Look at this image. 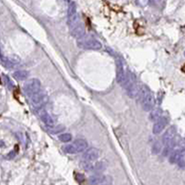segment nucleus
<instances>
[{
	"instance_id": "nucleus-16",
	"label": "nucleus",
	"mask_w": 185,
	"mask_h": 185,
	"mask_svg": "<svg viewBox=\"0 0 185 185\" xmlns=\"http://www.w3.org/2000/svg\"><path fill=\"white\" fill-rule=\"evenodd\" d=\"M151 113H150V120L152 121H157L161 116H162V110L160 107H157V108H152L151 110Z\"/></svg>"
},
{
	"instance_id": "nucleus-21",
	"label": "nucleus",
	"mask_w": 185,
	"mask_h": 185,
	"mask_svg": "<svg viewBox=\"0 0 185 185\" xmlns=\"http://www.w3.org/2000/svg\"><path fill=\"white\" fill-rule=\"evenodd\" d=\"M176 164L181 168V169H184L185 167V152H183L181 157L179 158L178 161L176 162Z\"/></svg>"
},
{
	"instance_id": "nucleus-26",
	"label": "nucleus",
	"mask_w": 185,
	"mask_h": 185,
	"mask_svg": "<svg viewBox=\"0 0 185 185\" xmlns=\"http://www.w3.org/2000/svg\"><path fill=\"white\" fill-rule=\"evenodd\" d=\"M65 1H67V2H69V0H65Z\"/></svg>"
},
{
	"instance_id": "nucleus-14",
	"label": "nucleus",
	"mask_w": 185,
	"mask_h": 185,
	"mask_svg": "<svg viewBox=\"0 0 185 185\" xmlns=\"http://www.w3.org/2000/svg\"><path fill=\"white\" fill-rule=\"evenodd\" d=\"M71 145H72V146H73V148H74L76 154H77V153H80V152H83V151L87 148V145H88L87 142H86L84 139H82V138H81V139H76Z\"/></svg>"
},
{
	"instance_id": "nucleus-10",
	"label": "nucleus",
	"mask_w": 185,
	"mask_h": 185,
	"mask_svg": "<svg viewBox=\"0 0 185 185\" xmlns=\"http://www.w3.org/2000/svg\"><path fill=\"white\" fill-rule=\"evenodd\" d=\"M37 113H38V116H39L40 120H42V122L44 123L47 127L54 126V123H55L54 120L52 119V117L49 115V113L43 107L37 109Z\"/></svg>"
},
{
	"instance_id": "nucleus-9",
	"label": "nucleus",
	"mask_w": 185,
	"mask_h": 185,
	"mask_svg": "<svg viewBox=\"0 0 185 185\" xmlns=\"http://www.w3.org/2000/svg\"><path fill=\"white\" fill-rule=\"evenodd\" d=\"M169 121H170V120L166 116H161L157 121H155V124H154V127H153L154 134L161 133L165 130L167 125L169 124Z\"/></svg>"
},
{
	"instance_id": "nucleus-11",
	"label": "nucleus",
	"mask_w": 185,
	"mask_h": 185,
	"mask_svg": "<svg viewBox=\"0 0 185 185\" xmlns=\"http://www.w3.org/2000/svg\"><path fill=\"white\" fill-rule=\"evenodd\" d=\"M70 32H71V35L76 39H79L85 35L84 27L79 21H77L76 23H74L73 25L70 26Z\"/></svg>"
},
{
	"instance_id": "nucleus-25",
	"label": "nucleus",
	"mask_w": 185,
	"mask_h": 185,
	"mask_svg": "<svg viewBox=\"0 0 185 185\" xmlns=\"http://www.w3.org/2000/svg\"><path fill=\"white\" fill-rule=\"evenodd\" d=\"M14 156H15V152H14V151H12V152H10V153H9V155L7 156V158H12Z\"/></svg>"
},
{
	"instance_id": "nucleus-8",
	"label": "nucleus",
	"mask_w": 185,
	"mask_h": 185,
	"mask_svg": "<svg viewBox=\"0 0 185 185\" xmlns=\"http://www.w3.org/2000/svg\"><path fill=\"white\" fill-rule=\"evenodd\" d=\"M83 152H84L82 155L83 161L93 162V161L97 160L100 157V151H99V149H97L95 147H91L87 150L85 149Z\"/></svg>"
},
{
	"instance_id": "nucleus-24",
	"label": "nucleus",
	"mask_w": 185,
	"mask_h": 185,
	"mask_svg": "<svg viewBox=\"0 0 185 185\" xmlns=\"http://www.w3.org/2000/svg\"><path fill=\"white\" fill-rule=\"evenodd\" d=\"M75 177H76V180L79 182V183H82L84 180H85V178H84V176L82 175V174H79V173H76V175H75Z\"/></svg>"
},
{
	"instance_id": "nucleus-5",
	"label": "nucleus",
	"mask_w": 185,
	"mask_h": 185,
	"mask_svg": "<svg viewBox=\"0 0 185 185\" xmlns=\"http://www.w3.org/2000/svg\"><path fill=\"white\" fill-rule=\"evenodd\" d=\"M82 168L86 170V171H90V172H95V173H101L103 172L107 167V163L104 160L101 161H96V162H87V161H83L82 162Z\"/></svg>"
},
{
	"instance_id": "nucleus-3",
	"label": "nucleus",
	"mask_w": 185,
	"mask_h": 185,
	"mask_svg": "<svg viewBox=\"0 0 185 185\" xmlns=\"http://www.w3.org/2000/svg\"><path fill=\"white\" fill-rule=\"evenodd\" d=\"M77 45L82 50H99L102 47V44L99 41L93 37L85 36L77 39Z\"/></svg>"
},
{
	"instance_id": "nucleus-23",
	"label": "nucleus",
	"mask_w": 185,
	"mask_h": 185,
	"mask_svg": "<svg viewBox=\"0 0 185 185\" xmlns=\"http://www.w3.org/2000/svg\"><path fill=\"white\" fill-rule=\"evenodd\" d=\"M162 3H163V0H149V4L156 7L160 6L162 5Z\"/></svg>"
},
{
	"instance_id": "nucleus-17",
	"label": "nucleus",
	"mask_w": 185,
	"mask_h": 185,
	"mask_svg": "<svg viewBox=\"0 0 185 185\" xmlns=\"http://www.w3.org/2000/svg\"><path fill=\"white\" fill-rule=\"evenodd\" d=\"M12 76L18 81H22L29 77V72L27 70H17L12 74Z\"/></svg>"
},
{
	"instance_id": "nucleus-6",
	"label": "nucleus",
	"mask_w": 185,
	"mask_h": 185,
	"mask_svg": "<svg viewBox=\"0 0 185 185\" xmlns=\"http://www.w3.org/2000/svg\"><path fill=\"white\" fill-rule=\"evenodd\" d=\"M88 183L90 185H111L112 178L107 175H102L100 173H96L89 178Z\"/></svg>"
},
{
	"instance_id": "nucleus-2",
	"label": "nucleus",
	"mask_w": 185,
	"mask_h": 185,
	"mask_svg": "<svg viewBox=\"0 0 185 185\" xmlns=\"http://www.w3.org/2000/svg\"><path fill=\"white\" fill-rule=\"evenodd\" d=\"M122 87L125 89L126 94L131 98H134V97H136L138 95L140 87L138 86L136 76L131 70L127 71L126 78H125V81H124V83H123Z\"/></svg>"
},
{
	"instance_id": "nucleus-22",
	"label": "nucleus",
	"mask_w": 185,
	"mask_h": 185,
	"mask_svg": "<svg viewBox=\"0 0 185 185\" xmlns=\"http://www.w3.org/2000/svg\"><path fill=\"white\" fill-rule=\"evenodd\" d=\"M161 148H162V145H161L160 143L155 144L154 146H153V153H154V154H158V153L160 152Z\"/></svg>"
},
{
	"instance_id": "nucleus-18",
	"label": "nucleus",
	"mask_w": 185,
	"mask_h": 185,
	"mask_svg": "<svg viewBox=\"0 0 185 185\" xmlns=\"http://www.w3.org/2000/svg\"><path fill=\"white\" fill-rule=\"evenodd\" d=\"M0 63H1L4 67H6V68H11L12 65H13L12 61H11L9 58L4 57V56L2 55L1 50H0Z\"/></svg>"
},
{
	"instance_id": "nucleus-13",
	"label": "nucleus",
	"mask_w": 185,
	"mask_h": 185,
	"mask_svg": "<svg viewBox=\"0 0 185 185\" xmlns=\"http://www.w3.org/2000/svg\"><path fill=\"white\" fill-rule=\"evenodd\" d=\"M176 136V129L175 127H170L169 128L166 132L164 133L163 135V138H162V144L166 146V145H169L171 141L174 139V137Z\"/></svg>"
},
{
	"instance_id": "nucleus-1",
	"label": "nucleus",
	"mask_w": 185,
	"mask_h": 185,
	"mask_svg": "<svg viewBox=\"0 0 185 185\" xmlns=\"http://www.w3.org/2000/svg\"><path fill=\"white\" fill-rule=\"evenodd\" d=\"M138 95L140 98L141 106L145 111H150L152 108H154L155 97L149 87H147L146 85H143L142 87H140Z\"/></svg>"
},
{
	"instance_id": "nucleus-19",
	"label": "nucleus",
	"mask_w": 185,
	"mask_h": 185,
	"mask_svg": "<svg viewBox=\"0 0 185 185\" xmlns=\"http://www.w3.org/2000/svg\"><path fill=\"white\" fill-rule=\"evenodd\" d=\"M71 139H72V136L70 133H62L58 135V140L63 143H69L71 141Z\"/></svg>"
},
{
	"instance_id": "nucleus-4",
	"label": "nucleus",
	"mask_w": 185,
	"mask_h": 185,
	"mask_svg": "<svg viewBox=\"0 0 185 185\" xmlns=\"http://www.w3.org/2000/svg\"><path fill=\"white\" fill-rule=\"evenodd\" d=\"M41 91H43L41 82L36 78L30 79L24 84V92L29 98L32 97L34 95L38 94Z\"/></svg>"
},
{
	"instance_id": "nucleus-15",
	"label": "nucleus",
	"mask_w": 185,
	"mask_h": 185,
	"mask_svg": "<svg viewBox=\"0 0 185 185\" xmlns=\"http://www.w3.org/2000/svg\"><path fill=\"white\" fill-rule=\"evenodd\" d=\"M185 152L183 148H180V149H176L174 151H171L170 153V162L171 164H176V162L178 161L179 158L181 157V155Z\"/></svg>"
},
{
	"instance_id": "nucleus-20",
	"label": "nucleus",
	"mask_w": 185,
	"mask_h": 185,
	"mask_svg": "<svg viewBox=\"0 0 185 185\" xmlns=\"http://www.w3.org/2000/svg\"><path fill=\"white\" fill-rule=\"evenodd\" d=\"M64 126H61V125H58V126H52V127H49V132H51V133H53V134H55V133H58V132H62V131H64Z\"/></svg>"
},
{
	"instance_id": "nucleus-7",
	"label": "nucleus",
	"mask_w": 185,
	"mask_h": 185,
	"mask_svg": "<svg viewBox=\"0 0 185 185\" xmlns=\"http://www.w3.org/2000/svg\"><path fill=\"white\" fill-rule=\"evenodd\" d=\"M127 71H128V69H126L125 62L121 58H119L117 60V74H116V78H117L118 83H120L121 86L124 83Z\"/></svg>"
},
{
	"instance_id": "nucleus-12",
	"label": "nucleus",
	"mask_w": 185,
	"mask_h": 185,
	"mask_svg": "<svg viewBox=\"0 0 185 185\" xmlns=\"http://www.w3.org/2000/svg\"><path fill=\"white\" fill-rule=\"evenodd\" d=\"M68 21L69 26L73 25L78 21V16H77V10H76V5L74 2H71L69 5L68 8Z\"/></svg>"
}]
</instances>
